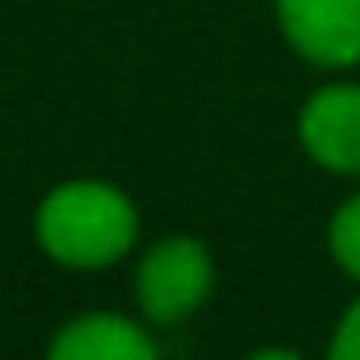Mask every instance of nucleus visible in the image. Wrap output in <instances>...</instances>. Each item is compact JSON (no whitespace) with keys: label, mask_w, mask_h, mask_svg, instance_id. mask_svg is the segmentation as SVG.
Returning a JSON list of instances; mask_svg holds the SVG:
<instances>
[{"label":"nucleus","mask_w":360,"mask_h":360,"mask_svg":"<svg viewBox=\"0 0 360 360\" xmlns=\"http://www.w3.org/2000/svg\"><path fill=\"white\" fill-rule=\"evenodd\" d=\"M37 242L55 264L105 269L119 264L137 242V205L96 178L64 183L37 205Z\"/></svg>","instance_id":"obj_1"},{"label":"nucleus","mask_w":360,"mask_h":360,"mask_svg":"<svg viewBox=\"0 0 360 360\" xmlns=\"http://www.w3.org/2000/svg\"><path fill=\"white\" fill-rule=\"evenodd\" d=\"M214 288V264L196 238H165L137 264V306L150 324H183L205 306Z\"/></svg>","instance_id":"obj_2"},{"label":"nucleus","mask_w":360,"mask_h":360,"mask_svg":"<svg viewBox=\"0 0 360 360\" xmlns=\"http://www.w3.org/2000/svg\"><path fill=\"white\" fill-rule=\"evenodd\" d=\"M278 27L301 60L347 69L360 60V0H274Z\"/></svg>","instance_id":"obj_3"},{"label":"nucleus","mask_w":360,"mask_h":360,"mask_svg":"<svg viewBox=\"0 0 360 360\" xmlns=\"http://www.w3.org/2000/svg\"><path fill=\"white\" fill-rule=\"evenodd\" d=\"M301 146L333 174H360V82H328L306 101Z\"/></svg>","instance_id":"obj_4"},{"label":"nucleus","mask_w":360,"mask_h":360,"mask_svg":"<svg viewBox=\"0 0 360 360\" xmlns=\"http://www.w3.org/2000/svg\"><path fill=\"white\" fill-rule=\"evenodd\" d=\"M51 356L55 360H155L160 342L137 319L110 315V310H91V315L69 319L55 333Z\"/></svg>","instance_id":"obj_5"},{"label":"nucleus","mask_w":360,"mask_h":360,"mask_svg":"<svg viewBox=\"0 0 360 360\" xmlns=\"http://www.w3.org/2000/svg\"><path fill=\"white\" fill-rule=\"evenodd\" d=\"M328 251L352 278H360V192L338 205L333 224H328Z\"/></svg>","instance_id":"obj_6"},{"label":"nucleus","mask_w":360,"mask_h":360,"mask_svg":"<svg viewBox=\"0 0 360 360\" xmlns=\"http://www.w3.org/2000/svg\"><path fill=\"white\" fill-rule=\"evenodd\" d=\"M328 352H333V360H360V297L347 306V315H342V324H338Z\"/></svg>","instance_id":"obj_7"}]
</instances>
